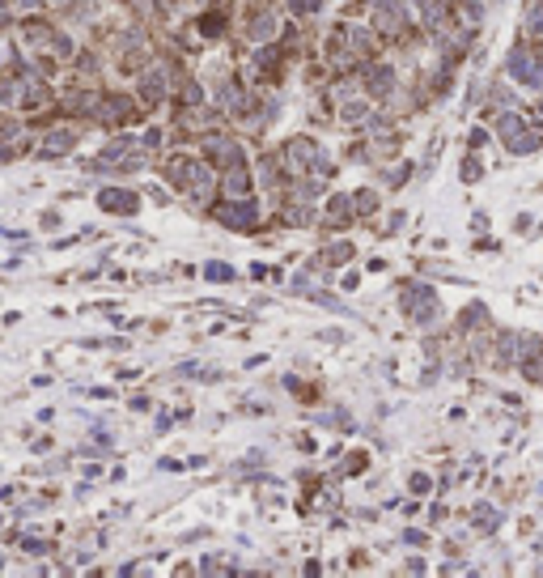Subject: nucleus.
Returning a JSON list of instances; mask_svg holds the SVG:
<instances>
[{"label": "nucleus", "mask_w": 543, "mask_h": 578, "mask_svg": "<svg viewBox=\"0 0 543 578\" xmlns=\"http://www.w3.org/2000/svg\"><path fill=\"white\" fill-rule=\"evenodd\" d=\"M216 222L230 226V230H255L259 226V208L246 200V196H234L225 204H216Z\"/></svg>", "instance_id": "1"}, {"label": "nucleus", "mask_w": 543, "mask_h": 578, "mask_svg": "<svg viewBox=\"0 0 543 578\" xmlns=\"http://www.w3.org/2000/svg\"><path fill=\"white\" fill-rule=\"evenodd\" d=\"M102 124H128V120H140L136 115V102L132 98H119V94H106L102 102H98V111H94Z\"/></svg>", "instance_id": "2"}, {"label": "nucleus", "mask_w": 543, "mask_h": 578, "mask_svg": "<svg viewBox=\"0 0 543 578\" xmlns=\"http://www.w3.org/2000/svg\"><path fill=\"white\" fill-rule=\"evenodd\" d=\"M204 145H208V162H221V171L234 166V162H246V157H242V145L230 140V136H225V140H221V136H208Z\"/></svg>", "instance_id": "3"}, {"label": "nucleus", "mask_w": 543, "mask_h": 578, "mask_svg": "<svg viewBox=\"0 0 543 578\" xmlns=\"http://www.w3.org/2000/svg\"><path fill=\"white\" fill-rule=\"evenodd\" d=\"M166 89H170V81H166V68H149V73L140 77V98L149 102V107H157V102L166 98Z\"/></svg>", "instance_id": "4"}, {"label": "nucleus", "mask_w": 543, "mask_h": 578, "mask_svg": "<svg viewBox=\"0 0 543 578\" xmlns=\"http://www.w3.org/2000/svg\"><path fill=\"white\" fill-rule=\"evenodd\" d=\"M221 183H225L230 196H246V192H251V171H246V162L225 166V171H221Z\"/></svg>", "instance_id": "5"}, {"label": "nucleus", "mask_w": 543, "mask_h": 578, "mask_svg": "<svg viewBox=\"0 0 543 578\" xmlns=\"http://www.w3.org/2000/svg\"><path fill=\"white\" fill-rule=\"evenodd\" d=\"M102 208H111V213H136V196L132 192H102Z\"/></svg>", "instance_id": "6"}, {"label": "nucleus", "mask_w": 543, "mask_h": 578, "mask_svg": "<svg viewBox=\"0 0 543 578\" xmlns=\"http://www.w3.org/2000/svg\"><path fill=\"white\" fill-rule=\"evenodd\" d=\"M68 145H73V132H64V128H60V132H51V136L43 140V153H47V157H56V153H64Z\"/></svg>", "instance_id": "7"}, {"label": "nucleus", "mask_w": 543, "mask_h": 578, "mask_svg": "<svg viewBox=\"0 0 543 578\" xmlns=\"http://www.w3.org/2000/svg\"><path fill=\"white\" fill-rule=\"evenodd\" d=\"M200 30H204V34H221V30H225V13H204V17H200Z\"/></svg>", "instance_id": "8"}, {"label": "nucleus", "mask_w": 543, "mask_h": 578, "mask_svg": "<svg viewBox=\"0 0 543 578\" xmlns=\"http://www.w3.org/2000/svg\"><path fill=\"white\" fill-rule=\"evenodd\" d=\"M348 255H352V247H348V243H336V247H327V259H322V264H344Z\"/></svg>", "instance_id": "9"}, {"label": "nucleus", "mask_w": 543, "mask_h": 578, "mask_svg": "<svg viewBox=\"0 0 543 578\" xmlns=\"http://www.w3.org/2000/svg\"><path fill=\"white\" fill-rule=\"evenodd\" d=\"M522 375L530 383H543V349H539V361H522Z\"/></svg>", "instance_id": "10"}, {"label": "nucleus", "mask_w": 543, "mask_h": 578, "mask_svg": "<svg viewBox=\"0 0 543 578\" xmlns=\"http://www.w3.org/2000/svg\"><path fill=\"white\" fill-rule=\"evenodd\" d=\"M365 120V102H344V124H361Z\"/></svg>", "instance_id": "11"}]
</instances>
